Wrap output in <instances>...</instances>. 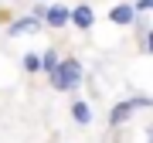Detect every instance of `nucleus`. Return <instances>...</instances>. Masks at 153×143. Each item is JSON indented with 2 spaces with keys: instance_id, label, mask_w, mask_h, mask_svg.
Listing matches in <instances>:
<instances>
[{
  "instance_id": "39448f33",
  "label": "nucleus",
  "mask_w": 153,
  "mask_h": 143,
  "mask_svg": "<svg viewBox=\"0 0 153 143\" xmlns=\"http://www.w3.org/2000/svg\"><path fill=\"white\" fill-rule=\"evenodd\" d=\"M71 24H75L78 31H92V24H95V10H92V4H78V7H71Z\"/></svg>"
},
{
  "instance_id": "f8f14e48",
  "label": "nucleus",
  "mask_w": 153,
  "mask_h": 143,
  "mask_svg": "<svg viewBox=\"0 0 153 143\" xmlns=\"http://www.w3.org/2000/svg\"><path fill=\"white\" fill-rule=\"evenodd\" d=\"M146 143H153V123L146 126Z\"/></svg>"
},
{
  "instance_id": "9b49d317",
  "label": "nucleus",
  "mask_w": 153,
  "mask_h": 143,
  "mask_svg": "<svg viewBox=\"0 0 153 143\" xmlns=\"http://www.w3.org/2000/svg\"><path fill=\"white\" fill-rule=\"evenodd\" d=\"M133 7H136L140 14H146V10H153V0H136V4H133Z\"/></svg>"
},
{
  "instance_id": "6e6552de",
  "label": "nucleus",
  "mask_w": 153,
  "mask_h": 143,
  "mask_svg": "<svg viewBox=\"0 0 153 143\" xmlns=\"http://www.w3.org/2000/svg\"><path fill=\"white\" fill-rule=\"evenodd\" d=\"M58 61H61V51H58V48H44V51H41V75L55 72Z\"/></svg>"
},
{
  "instance_id": "f03ea898",
  "label": "nucleus",
  "mask_w": 153,
  "mask_h": 143,
  "mask_svg": "<svg viewBox=\"0 0 153 143\" xmlns=\"http://www.w3.org/2000/svg\"><path fill=\"white\" fill-rule=\"evenodd\" d=\"M140 109H153V95H129V99H119V102L109 109V130L126 126Z\"/></svg>"
},
{
  "instance_id": "0eeeda50",
  "label": "nucleus",
  "mask_w": 153,
  "mask_h": 143,
  "mask_svg": "<svg viewBox=\"0 0 153 143\" xmlns=\"http://www.w3.org/2000/svg\"><path fill=\"white\" fill-rule=\"evenodd\" d=\"M68 112H71V119H75L78 126H92V106H88L85 99H75Z\"/></svg>"
},
{
  "instance_id": "20e7f679",
  "label": "nucleus",
  "mask_w": 153,
  "mask_h": 143,
  "mask_svg": "<svg viewBox=\"0 0 153 143\" xmlns=\"http://www.w3.org/2000/svg\"><path fill=\"white\" fill-rule=\"evenodd\" d=\"M41 28H44V21H41L38 14H21L17 21H10L7 34H10V38H21V34H38Z\"/></svg>"
},
{
  "instance_id": "1a4fd4ad",
  "label": "nucleus",
  "mask_w": 153,
  "mask_h": 143,
  "mask_svg": "<svg viewBox=\"0 0 153 143\" xmlns=\"http://www.w3.org/2000/svg\"><path fill=\"white\" fill-rule=\"evenodd\" d=\"M21 68L27 72V75H38V72H41V51H24Z\"/></svg>"
},
{
  "instance_id": "9d476101",
  "label": "nucleus",
  "mask_w": 153,
  "mask_h": 143,
  "mask_svg": "<svg viewBox=\"0 0 153 143\" xmlns=\"http://www.w3.org/2000/svg\"><path fill=\"white\" fill-rule=\"evenodd\" d=\"M143 51L153 55V28H146V34H143Z\"/></svg>"
},
{
  "instance_id": "7ed1b4c3",
  "label": "nucleus",
  "mask_w": 153,
  "mask_h": 143,
  "mask_svg": "<svg viewBox=\"0 0 153 143\" xmlns=\"http://www.w3.org/2000/svg\"><path fill=\"white\" fill-rule=\"evenodd\" d=\"M68 24H71V7H65V4H48V10H44V28L61 31V28H68Z\"/></svg>"
},
{
  "instance_id": "f257e3e1",
  "label": "nucleus",
  "mask_w": 153,
  "mask_h": 143,
  "mask_svg": "<svg viewBox=\"0 0 153 143\" xmlns=\"http://www.w3.org/2000/svg\"><path fill=\"white\" fill-rule=\"evenodd\" d=\"M48 82L55 92H78V85L85 82V65L75 55H65L55 72H48Z\"/></svg>"
},
{
  "instance_id": "423d86ee",
  "label": "nucleus",
  "mask_w": 153,
  "mask_h": 143,
  "mask_svg": "<svg viewBox=\"0 0 153 143\" xmlns=\"http://www.w3.org/2000/svg\"><path fill=\"white\" fill-rule=\"evenodd\" d=\"M136 14H140V10H136L133 4H116L112 10H109V21L116 24V28H129V24L136 21Z\"/></svg>"
}]
</instances>
